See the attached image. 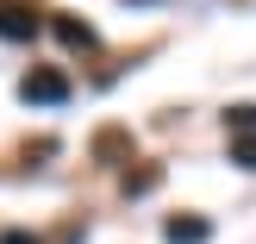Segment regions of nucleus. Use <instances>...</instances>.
<instances>
[{"mask_svg": "<svg viewBox=\"0 0 256 244\" xmlns=\"http://www.w3.org/2000/svg\"><path fill=\"white\" fill-rule=\"evenodd\" d=\"M0 38H6V44L38 38V13H32V7H19V0H0Z\"/></svg>", "mask_w": 256, "mask_h": 244, "instance_id": "2", "label": "nucleus"}, {"mask_svg": "<svg viewBox=\"0 0 256 244\" xmlns=\"http://www.w3.org/2000/svg\"><path fill=\"white\" fill-rule=\"evenodd\" d=\"M94 157H100V163H119V157H132V138H125L119 125H106V132H94Z\"/></svg>", "mask_w": 256, "mask_h": 244, "instance_id": "4", "label": "nucleus"}, {"mask_svg": "<svg viewBox=\"0 0 256 244\" xmlns=\"http://www.w3.org/2000/svg\"><path fill=\"white\" fill-rule=\"evenodd\" d=\"M232 163H244V169H256V138H232Z\"/></svg>", "mask_w": 256, "mask_h": 244, "instance_id": "7", "label": "nucleus"}, {"mask_svg": "<svg viewBox=\"0 0 256 244\" xmlns=\"http://www.w3.org/2000/svg\"><path fill=\"white\" fill-rule=\"evenodd\" d=\"M125 188H132V194H150V188H156V169H138V175H125Z\"/></svg>", "mask_w": 256, "mask_h": 244, "instance_id": "8", "label": "nucleus"}, {"mask_svg": "<svg viewBox=\"0 0 256 244\" xmlns=\"http://www.w3.org/2000/svg\"><path fill=\"white\" fill-rule=\"evenodd\" d=\"M225 125H232V138H256V107H232Z\"/></svg>", "mask_w": 256, "mask_h": 244, "instance_id": "6", "label": "nucleus"}, {"mask_svg": "<svg viewBox=\"0 0 256 244\" xmlns=\"http://www.w3.org/2000/svg\"><path fill=\"white\" fill-rule=\"evenodd\" d=\"M56 38H62L69 50H94V25L75 19V13H62V19H56Z\"/></svg>", "mask_w": 256, "mask_h": 244, "instance_id": "5", "label": "nucleus"}, {"mask_svg": "<svg viewBox=\"0 0 256 244\" xmlns=\"http://www.w3.org/2000/svg\"><path fill=\"white\" fill-rule=\"evenodd\" d=\"M0 244H38V238H25V232H6V238H0Z\"/></svg>", "mask_w": 256, "mask_h": 244, "instance_id": "9", "label": "nucleus"}, {"mask_svg": "<svg viewBox=\"0 0 256 244\" xmlns=\"http://www.w3.org/2000/svg\"><path fill=\"white\" fill-rule=\"evenodd\" d=\"M162 238H169V244H206V238H212V225L188 213V219H169V225H162Z\"/></svg>", "mask_w": 256, "mask_h": 244, "instance_id": "3", "label": "nucleus"}, {"mask_svg": "<svg viewBox=\"0 0 256 244\" xmlns=\"http://www.w3.org/2000/svg\"><path fill=\"white\" fill-rule=\"evenodd\" d=\"M19 94L32 100V107H62V100H69V75L62 69H32L19 82Z\"/></svg>", "mask_w": 256, "mask_h": 244, "instance_id": "1", "label": "nucleus"}]
</instances>
